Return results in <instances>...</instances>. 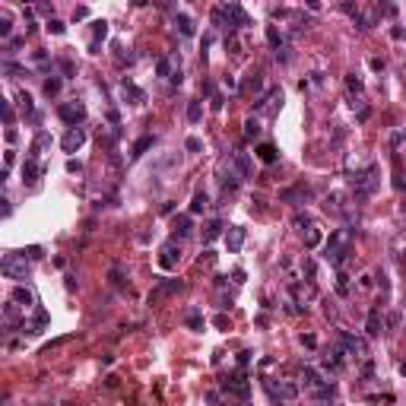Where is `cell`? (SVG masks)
Returning a JSON list of instances; mask_svg holds the SVG:
<instances>
[{
  "instance_id": "1f68e13d",
  "label": "cell",
  "mask_w": 406,
  "mask_h": 406,
  "mask_svg": "<svg viewBox=\"0 0 406 406\" xmlns=\"http://www.w3.org/2000/svg\"><path fill=\"white\" fill-rule=\"evenodd\" d=\"M175 70H178V67H171V60H159V64H155V73L165 76V80H171V76H175Z\"/></svg>"
},
{
  "instance_id": "52a82bcc",
  "label": "cell",
  "mask_w": 406,
  "mask_h": 406,
  "mask_svg": "<svg viewBox=\"0 0 406 406\" xmlns=\"http://www.w3.org/2000/svg\"><path fill=\"white\" fill-rule=\"evenodd\" d=\"M340 346L349 359H368V343L362 336H352V333H340Z\"/></svg>"
},
{
  "instance_id": "681fc988",
  "label": "cell",
  "mask_w": 406,
  "mask_h": 406,
  "mask_svg": "<svg viewBox=\"0 0 406 406\" xmlns=\"http://www.w3.org/2000/svg\"><path fill=\"white\" fill-rule=\"evenodd\" d=\"M295 226H298V229H301V226H311V219H308V216H301V213H298V216H295Z\"/></svg>"
},
{
  "instance_id": "44dd1931",
  "label": "cell",
  "mask_w": 406,
  "mask_h": 406,
  "mask_svg": "<svg viewBox=\"0 0 406 406\" xmlns=\"http://www.w3.org/2000/svg\"><path fill=\"white\" fill-rule=\"evenodd\" d=\"M191 232H194L191 216H178V219H175V238H187Z\"/></svg>"
},
{
  "instance_id": "603a6c76",
  "label": "cell",
  "mask_w": 406,
  "mask_h": 406,
  "mask_svg": "<svg viewBox=\"0 0 406 406\" xmlns=\"http://www.w3.org/2000/svg\"><path fill=\"white\" fill-rule=\"evenodd\" d=\"M222 229H226V226H222V222H219V219H213V222H206V232H203V245H210V241H216V238H219V235H222Z\"/></svg>"
},
{
  "instance_id": "f907efd6",
  "label": "cell",
  "mask_w": 406,
  "mask_h": 406,
  "mask_svg": "<svg viewBox=\"0 0 406 406\" xmlns=\"http://www.w3.org/2000/svg\"><path fill=\"white\" fill-rule=\"evenodd\" d=\"M387 327H400V314H387Z\"/></svg>"
},
{
  "instance_id": "2e32d148",
  "label": "cell",
  "mask_w": 406,
  "mask_h": 406,
  "mask_svg": "<svg viewBox=\"0 0 406 406\" xmlns=\"http://www.w3.org/2000/svg\"><path fill=\"white\" fill-rule=\"evenodd\" d=\"M41 171H45V168H41L35 159H25L22 162V181H25V184H35V181L41 178Z\"/></svg>"
},
{
  "instance_id": "ee69618b",
  "label": "cell",
  "mask_w": 406,
  "mask_h": 406,
  "mask_svg": "<svg viewBox=\"0 0 406 406\" xmlns=\"http://www.w3.org/2000/svg\"><path fill=\"white\" fill-rule=\"evenodd\" d=\"M67 171H70V175H80V171H83V162L70 159V162H67Z\"/></svg>"
},
{
  "instance_id": "d6986e66",
  "label": "cell",
  "mask_w": 406,
  "mask_h": 406,
  "mask_svg": "<svg viewBox=\"0 0 406 406\" xmlns=\"http://www.w3.org/2000/svg\"><path fill=\"white\" fill-rule=\"evenodd\" d=\"M365 333H368V336H378V333H381V308H371V311H368Z\"/></svg>"
},
{
  "instance_id": "60d3db41",
  "label": "cell",
  "mask_w": 406,
  "mask_h": 406,
  "mask_svg": "<svg viewBox=\"0 0 406 406\" xmlns=\"http://www.w3.org/2000/svg\"><path fill=\"white\" fill-rule=\"evenodd\" d=\"M10 19H6V16H0V38H10Z\"/></svg>"
},
{
  "instance_id": "4fadbf2b",
  "label": "cell",
  "mask_w": 406,
  "mask_h": 406,
  "mask_svg": "<svg viewBox=\"0 0 406 406\" xmlns=\"http://www.w3.org/2000/svg\"><path fill=\"white\" fill-rule=\"evenodd\" d=\"M245 235H248V232L241 229V226H229V232H226V248H229V254H238V251H241Z\"/></svg>"
},
{
  "instance_id": "f6af8a7d",
  "label": "cell",
  "mask_w": 406,
  "mask_h": 406,
  "mask_svg": "<svg viewBox=\"0 0 406 406\" xmlns=\"http://www.w3.org/2000/svg\"><path fill=\"white\" fill-rule=\"evenodd\" d=\"M213 324L219 327V330H226V327H229V317H226V314H216V317H213Z\"/></svg>"
},
{
  "instance_id": "484cf974",
  "label": "cell",
  "mask_w": 406,
  "mask_h": 406,
  "mask_svg": "<svg viewBox=\"0 0 406 406\" xmlns=\"http://www.w3.org/2000/svg\"><path fill=\"white\" fill-rule=\"evenodd\" d=\"M267 41H270V48H273V51L286 48V45H282V32H276V25H267Z\"/></svg>"
},
{
  "instance_id": "cb8c5ba5",
  "label": "cell",
  "mask_w": 406,
  "mask_h": 406,
  "mask_svg": "<svg viewBox=\"0 0 406 406\" xmlns=\"http://www.w3.org/2000/svg\"><path fill=\"white\" fill-rule=\"evenodd\" d=\"M181 289H184V282H181V279H165L159 289H155V295H175V292H181Z\"/></svg>"
},
{
  "instance_id": "3957f363",
  "label": "cell",
  "mask_w": 406,
  "mask_h": 406,
  "mask_svg": "<svg viewBox=\"0 0 406 406\" xmlns=\"http://www.w3.org/2000/svg\"><path fill=\"white\" fill-rule=\"evenodd\" d=\"M381 168L378 165H368L365 171H356V178H352V191H356L359 200H365V197H371L378 191V184H381Z\"/></svg>"
},
{
  "instance_id": "277c9868",
  "label": "cell",
  "mask_w": 406,
  "mask_h": 406,
  "mask_svg": "<svg viewBox=\"0 0 406 406\" xmlns=\"http://www.w3.org/2000/svg\"><path fill=\"white\" fill-rule=\"evenodd\" d=\"M0 273H3L6 279H25V273H29L25 251H10V254H3V261H0Z\"/></svg>"
},
{
  "instance_id": "4dcf8cb0",
  "label": "cell",
  "mask_w": 406,
  "mask_h": 406,
  "mask_svg": "<svg viewBox=\"0 0 406 406\" xmlns=\"http://www.w3.org/2000/svg\"><path fill=\"white\" fill-rule=\"evenodd\" d=\"M187 327H191V330H203V314H200V308H191V314H187Z\"/></svg>"
},
{
  "instance_id": "e0dca14e",
  "label": "cell",
  "mask_w": 406,
  "mask_h": 406,
  "mask_svg": "<svg viewBox=\"0 0 406 406\" xmlns=\"http://www.w3.org/2000/svg\"><path fill=\"white\" fill-rule=\"evenodd\" d=\"M254 155L264 162V165H273V162L279 159V152H276V146H273V143H261V146L254 149Z\"/></svg>"
},
{
  "instance_id": "b9f144b4",
  "label": "cell",
  "mask_w": 406,
  "mask_h": 406,
  "mask_svg": "<svg viewBox=\"0 0 406 406\" xmlns=\"http://www.w3.org/2000/svg\"><path fill=\"white\" fill-rule=\"evenodd\" d=\"M276 60H282V64H289V60H292V48H279V51H276Z\"/></svg>"
},
{
  "instance_id": "4316f807",
  "label": "cell",
  "mask_w": 406,
  "mask_h": 406,
  "mask_svg": "<svg viewBox=\"0 0 406 406\" xmlns=\"http://www.w3.org/2000/svg\"><path fill=\"white\" fill-rule=\"evenodd\" d=\"M206 206H210V197H206L203 191H197V194H194V200H191V213H203Z\"/></svg>"
},
{
  "instance_id": "816d5d0a",
  "label": "cell",
  "mask_w": 406,
  "mask_h": 406,
  "mask_svg": "<svg viewBox=\"0 0 406 406\" xmlns=\"http://www.w3.org/2000/svg\"><path fill=\"white\" fill-rule=\"evenodd\" d=\"M251 362V352H238V365H248Z\"/></svg>"
},
{
  "instance_id": "6da1fadb",
  "label": "cell",
  "mask_w": 406,
  "mask_h": 406,
  "mask_svg": "<svg viewBox=\"0 0 406 406\" xmlns=\"http://www.w3.org/2000/svg\"><path fill=\"white\" fill-rule=\"evenodd\" d=\"M352 238H356V229H336L330 241H327V251H324V261L330 267H343L352 254Z\"/></svg>"
},
{
  "instance_id": "ac0fdd59",
  "label": "cell",
  "mask_w": 406,
  "mask_h": 406,
  "mask_svg": "<svg viewBox=\"0 0 406 406\" xmlns=\"http://www.w3.org/2000/svg\"><path fill=\"white\" fill-rule=\"evenodd\" d=\"M121 92H124V99H131V105H143V102H146V92L143 89H136V86L134 83H121Z\"/></svg>"
},
{
  "instance_id": "ba28073f",
  "label": "cell",
  "mask_w": 406,
  "mask_h": 406,
  "mask_svg": "<svg viewBox=\"0 0 406 406\" xmlns=\"http://www.w3.org/2000/svg\"><path fill=\"white\" fill-rule=\"evenodd\" d=\"M181 261V245H178V238H168L165 245L159 248V267L162 270H175Z\"/></svg>"
},
{
  "instance_id": "7c38bea8",
  "label": "cell",
  "mask_w": 406,
  "mask_h": 406,
  "mask_svg": "<svg viewBox=\"0 0 406 406\" xmlns=\"http://www.w3.org/2000/svg\"><path fill=\"white\" fill-rule=\"evenodd\" d=\"M86 143V131L83 127H70V131L64 134V140H60V146H64V152H76L80 146Z\"/></svg>"
},
{
  "instance_id": "9a60e30c",
  "label": "cell",
  "mask_w": 406,
  "mask_h": 406,
  "mask_svg": "<svg viewBox=\"0 0 406 406\" xmlns=\"http://www.w3.org/2000/svg\"><path fill=\"white\" fill-rule=\"evenodd\" d=\"M92 45H89V51L92 54H99V48H102V41H105V35H108V22L105 19H99V22H92Z\"/></svg>"
},
{
  "instance_id": "8fae6325",
  "label": "cell",
  "mask_w": 406,
  "mask_h": 406,
  "mask_svg": "<svg viewBox=\"0 0 406 406\" xmlns=\"http://www.w3.org/2000/svg\"><path fill=\"white\" fill-rule=\"evenodd\" d=\"M222 387L232 391L235 397H241V400H248V394H251V384L245 381V375H241V371H232V375H226V378H222Z\"/></svg>"
},
{
  "instance_id": "f5cc1de1",
  "label": "cell",
  "mask_w": 406,
  "mask_h": 406,
  "mask_svg": "<svg viewBox=\"0 0 406 406\" xmlns=\"http://www.w3.org/2000/svg\"><path fill=\"white\" fill-rule=\"evenodd\" d=\"M400 371H403V375H406V362H400Z\"/></svg>"
},
{
  "instance_id": "f35d334b",
  "label": "cell",
  "mask_w": 406,
  "mask_h": 406,
  "mask_svg": "<svg viewBox=\"0 0 406 406\" xmlns=\"http://www.w3.org/2000/svg\"><path fill=\"white\" fill-rule=\"evenodd\" d=\"M226 48L232 51V54H241V41H238V35H226Z\"/></svg>"
},
{
  "instance_id": "ffe728a7",
  "label": "cell",
  "mask_w": 406,
  "mask_h": 406,
  "mask_svg": "<svg viewBox=\"0 0 406 406\" xmlns=\"http://www.w3.org/2000/svg\"><path fill=\"white\" fill-rule=\"evenodd\" d=\"M175 25H178L181 35H187V38H191L194 32H197V25H194V19H191L187 13H175Z\"/></svg>"
},
{
  "instance_id": "f1b7e54d",
  "label": "cell",
  "mask_w": 406,
  "mask_h": 406,
  "mask_svg": "<svg viewBox=\"0 0 406 406\" xmlns=\"http://www.w3.org/2000/svg\"><path fill=\"white\" fill-rule=\"evenodd\" d=\"M203 118V102H191V105H187V121H191V124H197V121Z\"/></svg>"
},
{
  "instance_id": "7402d4cb",
  "label": "cell",
  "mask_w": 406,
  "mask_h": 406,
  "mask_svg": "<svg viewBox=\"0 0 406 406\" xmlns=\"http://www.w3.org/2000/svg\"><path fill=\"white\" fill-rule=\"evenodd\" d=\"M152 143H155V136H152V134H146V136H140V140L134 143V149H131V159H140V155H143L146 149H149Z\"/></svg>"
},
{
  "instance_id": "ab89813d",
  "label": "cell",
  "mask_w": 406,
  "mask_h": 406,
  "mask_svg": "<svg viewBox=\"0 0 406 406\" xmlns=\"http://www.w3.org/2000/svg\"><path fill=\"white\" fill-rule=\"evenodd\" d=\"M19 105H22L25 115H32V96H29V92H19Z\"/></svg>"
},
{
  "instance_id": "f546056e",
  "label": "cell",
  "mask_w": 406,
  "mask_h": 406,
  "mask_svg": "<svg viewBox=\"0 0 406 406\" xmlns=\"http://www.w3.org/2000/svg\"><path fill=\"white\" fill-rule=\"evenodd\" d=\"M108 279H111V286H115V289H124V286H127V279H124V267H115V270L108 273Z\"/></svg>"
},
{
  "instance_id": "e575fe53",
  "label": "cell",
  "mask_w": 406,
  "mask_h": 406,
  "mask_svg": "<svg viewBox=\"0 0 406 406\" xmlns=\"http://www.w3.org/2000/svg\"><path fill=\"white\" fill-rule=\"evenodd\" d=\"M48 32H51V35H64V32H67V25L60 22V19H54V16H51V19H48Z\"/></svg>"
},
{
  "instance_id": "7dc6e473",
  "label": "cell",
  "mask_w": 406,
  "mask_h": 406,
  "mask_svg": "<svg viewBox=\"0 0 406 406\" xmlns=\"http://www.w3.org/2000/svg\"><path fill=\"white\" fill-rule=\"evenodd\" d=\"M86 16H89V10H86V6H76V10H73V19H86Z\"/></svg>"
},
{
  "instance_id": "30bf717a",
  "label": "cell",
  "mask_w": 406,
  "mask_h": 406,
  "mask_svg": "<svg viewBox=\"0 0 406 406\" xmlns=\"http://www.w3.org/2000/svg\"><path fill=\"white\" fill-rule=\"evenodd\" d=\"M301 381H305V387H308L311 394H321V391H327V387H333V384H330V378H327L324 371H317V368H311V365L305 368Z\"/></svg>"
},
{
  "instance_id": "8d00e7d4",
  "label": "cell",
  "mask_w": 406,
  "mask_h": 406,
  "mask_svg": "<svg viewBox=\"0 0 406 406\" xmlns=\"http://www.w3.org/2000/svg\"><path fill=\"white\" fill-rule=\"evenodd\" d=\"M57 92H60V80H57V76L45 80V96H57Z\"/></svg>"
},
{
  "instance_id": "7a4b0ae2",
  "label": "cell",
  "mask_w": 406,
  "mask_h": 406,
  "mask_svg": "<svg viewBox=\"0 0 406 406\" xmlns=\"http://www.w3.org/2000/svg\"><path fill=\"white\" fill-rule=\"evenodd\" d=\"M213 25L216 29H226L229 35H235V29L251 25V19H248V13L238 3H226V6H216L213 10Z\"/></svg>"
},
{
  "instance_id": "d6a6232c",
  "label": "cell",
  "mask_w": 406,
  "mask_h": 406,
  "mask_svg": "<svg viewBox=\"0 0 406 406\" xmlns=\"http://www.w3.org/2000/svg\"><path fill=\"white\" fill-rule=\"evenodd\" d=\"M257 134H261V124H257V118H248V121H245V136H248V140H254Z\"/></svg>"
},
{
  "instance_id": "c3c4849f",
  "label": "cell",
  "mask_w": 406,
  "mask_h": 406,
  "mask_svg": "<svg viewBox=\"0 0 406 406\" xmlns=\"http://www.w3.org/2000/svg\"><path fill=\"white\" fill-rule=\"evenodd\" d=\"M359 289H371V276H368V273L359 276Z\"/></svg>"
},
{
  "instance_id": "74e56055",
  "label": "cell",
  "mask_w": 406,
  "mask_h": 406,
  "mask_svg": "<svg viewBox=\"0 0 406 406\" xmlns=\"http://www.w3.org/2000/svg\"><path fill=\"white\" fill-rule=\"evenodd\" d=\"M0 105H3V124H6V127H10V131H13V105H10V102H6V99L0 102Z\"/></svg>"
},
{
  "instance_id": "5bb4252c",
  "label": "cell",
  "mask_w": 406,
  "mask_h": 406,
  "mask_svg": "<svg viewBox=\"0 0 406 406\" xmlns=\"http://www.w3.org/2000/svg\"><path fill=\"white\" fill-rule=\"evenodd\" d=\"M10 298H13L16 305H19V308L25 311V314H29V311H35V308H38V301H35V295H32L29 289H13V295H10Z\"/></svg>"
},
{
  "instance_id": "5b68a950",
  "label": "cell",
  "mask_w": 406,
  "mask_h": 406,
  "mask_svg": "<svg viewBox=\"0 0 406 406\" xmlns=\"http://www.w3.org/2000/svg\"><path fill=\"white\" fill-rule=\"evenodd\" d=\"M57 118L64 121V124H70V127H80L83 121H86V105H83L80 99L60 102V105H57Z\"/></svg>"
},
{
  "instance_id": "836d02e7",
  "label": "cell",
  "mask_w": 406,
  "mask_h": 406,
  "mask_svg": "<svg viewBox=\"0 0 406 406\" xmlns=\"http://www.w3.org/2000/svg\"><path fill=\"white\" fill-rule=\"evenodd\" d=\"M346 89H349V92H356V96H359V92L365 89V86H362V80H359L356 73H349V76H346Z\"/></svg>"
},
{
  "instance_id": "8992f818",
  "label": "cell",
  "mask_w": 406,
  "mask_h": 406,
  "mask_svg": "<svg viewBox=\"0 0 406 406\" xmlns=\"http://www.w3.org/2000/svg\"><path fill=\"white\" fill-rule=\"evenodd\" d=\"M264 387H267V394H270L273 400H279V403H292L298 397V387L292 381H273V378H264Z\"/></svg>"
},
{
  "instance_id": "7bdbcfd3",
  "label": "cell",
  "mask_w": 406,
  "mask_h": 406,
  "mask_svg": "<svg viewBox=\"0 0 406 406\" xmlns=\"http://www.w3.org/2000/svg\"><path fill=\"white\" fill-rule=\"evenodd\" d=\"M57 64H60V70H64L67 76H73V73H76V70H73V64H70V60H67V57H60Z\"/></svg>"
},
{
  "instance_id": "d4e9b609",
  "label": "cell",
  "mask_w": 406,
  "mask_h": 406,
  "mask_svg": "<svg viewBox=\"0 0 406 406\" xmlns=\"http://www.w3.org/2000/svg\"><path fill=\"white\" fill-rule=\"evenodd\" d=\"M48 143H51V134H45V131H41V134L35 136V143H32V155H29V159H38V155H41V149H45Z\"/></svg>"
},
{
  "instance_id": "bcb514c9",
  "label": "cell",
  "mask_w": 406,
  "mask_h": 406,
  "mask_svg": "<svg viewBox=\"0 0 406 406\" xmlns=\"http://www.w3.org/2000/svg\"><path fill=\"white\" fill-rule=\"evenodd\" d=\"M184 146H187V149H191V152H197V149H200V146H203V143H200V140H197V136H187V143H184Z\"/></svg>"
},
{
  "instance_id": "d590c367",
  "label": "cell",
  "mask_w": 406,
  "mask_h": 406,
  "mask_svg": "<svg viewBox=\"0 0 406 406\" xmlns=\"http://www.w3.org/2000/svg\"><path fill=\"white\" fill-rule=\"evenodd\" d=\"M336 292H340V295H343V298H346V295H349V276H343V273H340V276H336Z\"/></svg>"
},
{
  "instance_id": "83f0119b",
  "label": "cell",
  "mask_w": 406,
  "mask_h": 406,
  "mask_svg": "<svg viewBox=\"0 0 406 406\" xmlns=\"http://www.w3.org/2000/svg\"><path fill=\"white\" fill-rule=\"evenodd\" d=\"M321 229H314V226H308V232H305V248H317L321 245Z\"/></svg>"
},
{
  "instance_id": "9c48e42d",
  "label": "cell",
  "mask_w": 406,
  "mask_h": 406,
  "mask_svg": "<svg viewBox=\"0 0 406 406\" xmlns=\"http://www.w3.org/2000/svg\"><path fill=\"white\" fill-rule=\"evenodd\" d=\"M279 108H282V89H279V86H273V89L267 92V96H264L261 102H257V115H267V118H273V115H276Z\"/></svg>"
}]
</instances>
